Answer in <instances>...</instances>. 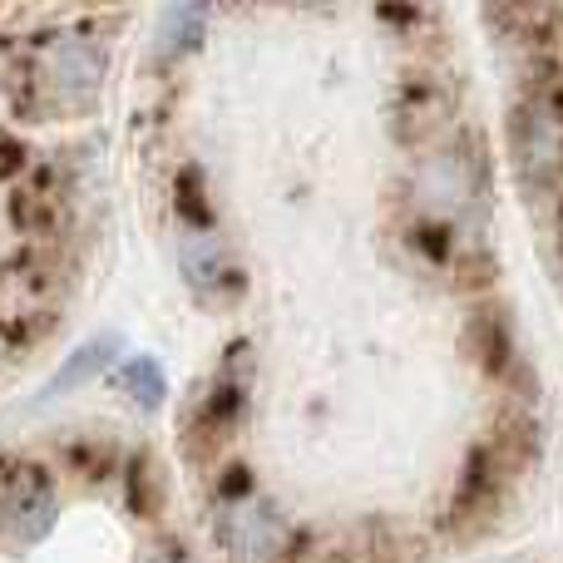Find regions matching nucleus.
<instances>
[{"label":"nucleus","mask_w":563,"mask_h":563,"mask_svg":"<svg viewBox=\"0 0 563 563\" xmlns=\"http://www.w3.org/2000/svg\"><path fill=\"white\" fill-rule=\"evenodd\" d=\"M509 154L529 194L563 184V79H539L509 109Z\"/></svg>","instance_id":"nucleus-1"},{"label":"nucleus","mask_w":563,"mask_h":563,"mask_svg":"<svg viewBox=\"0 0 563 563\" xmlns=\"http://www.w3.org/2000/svg\"><path fill=\"white\" fill-rule=\"evenodd\" d=\"M485 188H489L485 158L470 144L440 148V154H430L426 168H420V198H426V208L440 218H460V223H465L470 213L485 208Z\"/></svg>","instance_id":"nucleus-2"},{"label":"nucleus","mask_w":563,"mask_h":563,"mask_svg":"<svg viewBox=\"0 0 563 563\" xmlns=\"http://www.w3.org/2000/svg\"><path fill=\"white\" fill-rule=\"evenodd\" d=\"M104 49L95 45L89 35H59L45 55V85L55 89L65 104H89L104 85Z\"/></svg>","instance_id":"nucleus-3"},{"label":"nucleus","mask_w":563,"mask_h":563,"mask_svg":"<svg viewBox=\"0 0 563 563\" xmlns=\"http://www.w3.org/2000/svg\"><path fill=\"white\" fill-rule=\"evenodd\" d=\"M218 539L243 563H267L287 544V529H282V519L267 505H257V499H233V505H223V515H218Z\"/></svg>","instance_id":"nucleus-4"},{"label":"nucleus","mask_w":563,"mask_h":563,"mask_svg":"<svg viewBox=\"0 0 563 563\" xmlns=\"http://www.w3.org/2000/svg\"><path fill=\"white\" fill-rule=\"evenodd\" d=\"M499 499H505V455H499V445H475L455 489V525L495 515Z\"/></svg>","instance_id":"nucleus-5"},{"label":"nucleus","mask_w":563,"mask_h":563,"mask_svg":"<svg viewBox=\"0 0 563 563\" xmlns=\"http://www.w3.org/2000/svg\"><path fill=\"white\" fill-rule=\"evenodd\" d=\"M465 341L489 376L505 380L509 371H515V331H509V317L499 307H479L465 327Z\"/></svg>","instance_id":"nucleus-6"},{"label":"nucleus","mask_w":563,"mask_h":563,"mask_svg":"<svg viewBox=\"0 0 563 563\" xmlns=\"http://www.w3.org/2000/svg\"><path fill=\"white\" fill-rule=\"evenodd\" d=\"M114 351H119V336H95V341H85L79 351H69L65 366H59L55 376L45 380V400H49V396H65V390L85 386V380H95L99 371L114 361Z\"/></svg>","instance_id":"nucleus-7"},{"label":"nucleus","mask_w":563,"mask_h":563,"mask_svg":"<svg viewBox=\"0 0 563 563\" xmlns=\"http://www.w3.org/2000/svg\"><path fill=\"white\" fill-rule=\"evenodd\" d=\"M124 386H129V400H134V406H144V410H158V406H164V396H168L164 371H158V361H148V356L129 361V366H124Z\"/></svg>","instance_id":"nucleus-8"},{"label":"nucleus","mask_w":563,"mask_h":563,"mask_svg":"<svg viewBox=\"0 0 563 563\" xmlns=\"http://www.w3.org/2000/svg\"><path fill=\"white\" fill-rule=\"evenodd\" d=\"M203 20H208L203 5H174L164 15V30H158V49H164V55H174V49L198 45V35H203Z\"/></svg>","instance_id":"nucleus-9"},{"label":"nucleus","mask_w":563,"mask_h":563,"mask_svg":"<svg viewBox=\"0 0 563 563\" xmlns=\"http://www.w3.org/2000/svg\"><path fill=\"white\" fill-rule=\"evenodd\" d=\"M184 273L194 282L198 291H208L218 277H223V253H218V243L208 233H194L184 247Z\"/></svg>","instance_id":"nucleus-10"},{"label":"nucleus","mask_w":563,"mask_h":563,"mask_svg":"<svg viewBox=\"0 0 563 563\" xmlns=\"http://www.w3.org/2000/svg\"><path fill=\"white\" fill-rule=\"evenodd\" d=\"M178 213H184V223L194 228V233H208V223H213V208H208L203 174H198V168H188V174L178 178Z\"/></svg>","instance_id":"nucleus-11"},{"label":"nucleus","mask_w":563,"mask_h":563,"mask_svg":"<svg viewBox=\"0 0 563 563\" xmlns=\"http://www.w3.org/2000/svg\"><path fill=\"white\" fill-rule=\"evenodd\" d=\"M559 263H563V203H559Z\"/></svg>","instance_id":"nucleus-12"},{"label":"nucleus","mask_w":563,"mask_h":563,"mask_svg":"<svg viewBox=\"0 0 563 563\" xmlns=\"http://www.w3.org/2000/svg\"><path fill=\"white\" fill-rule=\"evenodd\" d=\"M148 563H168V559H148Z\"/></svg>","instance_id":"nucleus-13"}]
</instances>
